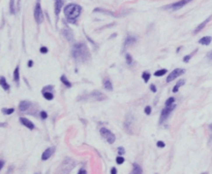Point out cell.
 <instances>
[{"mask_svg": "<svg viewBox=\"0 0 212 174\" xmlns=\"http://www.w3.org/2000/svg\"><path fill=\"white\" fill-rule=\"evenodd\" d=\"M73 56L77 61L85 62L90 58V53H89L87 45L85 43L80 42L73 45Z\"/></svg>", "mask_w": 212, "mask_h": 174, "instance_id": "obj_1", "label": "cell"}, {"mask_svg": "<svg viewBox=\"0 0 212 174\" xmlns=\"http://www.w3.org/2000/svg\"><path fill=\"white\" fill-rule=\"evenodd\" d=\"M81 11H82V7L80 5L71 3V4L66 5L64 8V15L69 22H75L78 17L81 15Z\"/></svg>", "mask_w": 212, "mask_h": 174, "instance_id": "obj_2", "label": "cell"}, {"mask_svg": "<svg viewBox=\"0 0 212 174\" xmlns=\"http://www.w3.org/2000/svg\"><path fill=\"white\" fill-rule=\"evenodd\" d=\"M99 132H100V135L103 136V138H105L110 144H112V143L115 142L116 137H115V135L109 129H107V128H101L99 130Z\"/></svg>", "mask_w": 212, "mask_h": 174, "instance_id": "obj_3", "label": "cell"}, {"mask_svg": "<svg viewBox=\"0 0 212 174\" xmlns=\"http://www.w3.org/2000/svg\"><path fill=\"white\" fill-rule=\"evenodd\" d=\"M175 105H171V106H166L164 109H162V113H160V124H162V123H164V120H167V118L170 115V113L172 112V111L175 109Z\"/></svg>", "mask_w": 212, "mask_h": 174, "instance_id": "obj_4", "label": "cell"}, {"mask_svg": "<svg viewBox=\"0 0 212 174\" xmlns=\"http://www.w3.org/2000/svg\"><path fill=\"white\" fill-rule=\"evenodd\" d=\"M184 72H185L184 69H182V68H177V69L173 70V72H171L169 75H168V77H167V82H171L172 80H174V79H176L177 77H179L181 74H183Z\"/></svg>", "mask_w": 212, "mask_h": 174, "instance_id": "obj_5", "label": "cell"}, {"mask_svg": "<svg viewBox=\"0 0 212 174\" xmlns=\"http://www.w3.org/2000/svg\"><path fill=\"white\" fill-rule=\"evenodd\" d=\"M43 10H41V3L37 2L36 5H35V8H34V19L36 21L37 24H41L43 22Z\"/></svg>", "mask_w": 212, "mask_h": 174, "instance_id": "obj_6", "label": "cell"}, {"mask_svg": "<svg viewBox=\"0 0 212 174\" xmlns=\"http://www.w3.org/2000/svg\"><path fill=\"white\" fill-rule=\"evenodd\" d=\"M89 97L91 100H95V101H101V100L106 99V95L100 91H93L92 93L89 94Z\"/></svg>", "mask_w": 212, "mask_h": 174, "instance_id": "obj_7", "label": "cell"}, {"mask_svg": "<svg viewBox=\"0 0 212 174\" xmlns=\"http://www.w3.org/2000/svg\"><path fill=\"white\" fill-rule=\"evenodd\" d=\"M192 0H180V1H177V2L173 3V4L167 6L166 8H171L173 10H177V9H180L181 7H183L184 5H186L188 2H190Z\"/></svg>", "mask_w": 212, "mask_h": 174, "instance_id": "obj_8", "label": "cell"}, {"mask_svg": "<svg viewBox=\"0 0 212 174\" xmlns=\"http://www.w3.org/2000/svg\"><path fill=\"white\" fill-rule=\"evenodd\" d=\"M20 122L21 124L23 125V126H25L26 128H28L29 130H33L34 129V125H33V123L30 122L28 119H25V118H20Z\"/></svg>", "mask_w": 212, "mask_h": 174, "instance_id": "obj_9", "label": "cell"}, {"mask_svg": "<svg viewBox=\"0 0 212 174\" xmlns=\"http://www.w3.org/2000/svg\"><path fill=\"white\" fill-rule=\"evenodd\" d=\"M54 150H55L54 147H49V148H47L46 150H45V152L43 153V156H41V160H43V161L48 160V159L50 158V157L53 155Z\"/></svg>", "mask_w": 212, "mask_h": 174, "instance_id": "obj_10", "label": "cell"}, {"mask_svg": "<svg viewBox=\"0 0 212 174\" xmlns=\"http://www.w3.org/2000/svg\"><path fill=\"white\" fill-rule=\"evenodd\" d=\"M62 6H63V0H55V15L56 16L60 14Z\"/></svg>", "mask_w": 212, "mask_h": 174, "instance_id": "obj_11", "label": "cell"}, {"mask_svg": "<svg viewBox=\"0 0 212 174\" xmlns=\"http://www.w3.org/2000/svg\"><path fill=\"white\" fill-rule=\"evenodd\" d=\"M30 107V102L29 101H21L20 102V105H19V109L21 111H26L28 108Z\"/></svg>", "mask_w": 212, "mask_h": 174, "instance_id": "obj_12", "label": "cell"}, {"mask_svg": "<svg viewBox=\"0 0 212 174\" xmlns=\"http://www.w3.org/2000/svg\"><path fill=\"white\" fill-rule=\"evenodd\" d=\"M211 40H212V38L210 36H205L199 40V43H200V44H203V45H208V44H210Z\"/></svg>", "mask_w": 212, "mask_h": 174, "instance_id": "obj_13", "label": "cell"}, {"mask_svg": "<svg viewBox=\"0 0 212 174\" xmlns=\"http://www.w3.org/2000/svg\"><path fill=\"white\" fill-rule=\"evenodd\" d=\"M0 86L2 87V88L4 89L5 91H8L9 90V85L7 84L6 79H5L3 76L0 77Z\"/></svg>", "mask_w": 212, "mask_h": 174, "instance_id": "obj_14", "label": "cell"}, {"mask_svg": "<svg viewBox=\"0 0 212 174\" xmlns=\"http://www.w3.org/2000/svg\"><path fill=\"white\" fill-rule=\"evenodd\" d=\"M104 87H105V89L108 91L113 90V85H112V82H111V80H110L109 78H106L105 80H104Z\"/></svg>", "mask_w": 212, "mask_h": 174, "instance_id": "obj_15", "label": "cell"}, {"mask_svg": "<svg viewBox=\"0 0 212 174\" xmlns=\"http://www.w3.org/2000/svg\"><path fill=\"white\" fill-rule=\"evenodd\" d=\"M60 80H61V82L63 85H65L66 88H71V82H69V79H67V77L65 76V75H61V77H60Z\"/></svg>", "mask_w": 212, "mask_h": 174, "instance_id": "obj_16", "label": "cell"}, {"mask_svg": "<svg viewBox=\"0 0 212 174\" xmlns=\"http://www.w3.org/2000/svg\"><path fill=\"white\" fill-rule=\"evenodd\" d=\"M210 20H211V18H208V19H207V20H206V21H204V22H203V23H202V24H200V25H199V26H198V27H197V28H196V30H195V33H198V32H200V31H201V30L203 29V28H204V27H205V26H206V25H207V23H208V22H209V21H210Z\"/></svg>", "mask_w": 212, "mask_h": 174, "instance_id": "obj_17", "label": "cell"}, {"mask_svg": "<svg viewBox=\"0 0 212 174\" xmlns=\"http://www.w3.org/2000/svg\"><path fill=\"white\" fill-rule=\"evenodd\" d=\"M132 174H142V168L140 167L138 164H134L132 165Z\"/></svg>", "mask_w": 212, "mask_h": 174, "instance_id": "obj_18", "label": "cell"}, {"mask_svg": "<svg viewBox=\"0 0 212 174\" xmlns=\"http://www.w3.org/2000/svg\"><path fill=\"white\" fill-rule=\"evenodd\" d=\"M19 79H20V68L19 66H17L14 71V80L16 82H19Z\"/></svg>", "mask_w": 212, "mask_h": 174, "instance_id": "obj_19", "label": "cell"}, {"mask_svg": "<svg viewBox=\"0 0 212 174\" xmlns=\"http://www.w3.org/2000/svg\"><path fill=\"white\" fill-rule=\"evenodd\" d=\"M136 41V38L135 37H132V36H128L127 38L125 39V41H124V48H126V46H128V45L132 44V43Z\"/></svg>", "mask_w": 212, "mask_h": 174, "instance_id": "obj_20", "label": "cell"}, {"mask_svg": "<svg viewBox=\"0 0 212 174\" xmlns=\"http://www.w3.org/2000/svg\"><path fill=\"white\" fill-rule=\"evenodd\" d=\"M184 84H185V82L183 80V79H182V80H179V82H178L177 84L175 85V87L173 88V93H177L178 90H179V88H180L181 86H183Z\"/></svg>", "mask_w": 212, "mask_h": 174, "instance_id": "obj_21", "label": "cell"}, {"mask_svg": "<svg viewBox=\"0 0 212 174\" xmlns=\"http://www.w3.org/2000/svg\"><path fill=\"white\" fill-rule=\"evenodd\" d=\"M43 96L45 97V99H47V100L54 99V95H53V93H51V92H43Z\"/></svg>", "mask_w": 212, "mask_h": 174, "instance_id": "obj_22", "label": "cell"}, {"mask_svg": "<svg viewBox=\"0 0 212 174\" xmlns=\"http://www.w3.org/2000/svg\"><path fill=\"white\" fill-rule=\"evenodd\" d=\"M167 72H168V70H167V69H160V70L155 71L154 75H155V76H162V75H164Z\"/></svg>", "mask_w": 212, "mask_h": 174, "instance_id": "obj_23", "label": "cell"}, {"mask_svg": "<svg viewBox=\"0 0 212 174\" xmlns=\"http://www.w3.org/2000/svg\"><path fill=\"white\" fill-rule=\"evenodd\" d=\"M142 78L144 79V82H147L150 79V73L147 72V71H145V72H143V74H142Z\"/></svg>", "mask_w": 212, "mask_h": 174, "instance_id": "obj_24", "label": "cell"}, {"mask_svg": "<svg viewBox=\"0 0 212 174\" xmlns=\"http://www.w3.org/2000/svg\"><path fill=\"white\" fill-rule=\"evenodd\" d=\"M174 102H175V98H174V97H170L169 99L167 100L166 103H164V104H166V106H171V105H173V104H174Z\"/></svg>", "mask_w": 212, "mask_h": 174, "instance_id": "obj_25", "label": "cell"}, {"mask_svg": "<svg viewBox=\"0 0 212 174\" xmlns=\"http://www.w3.org/2000/svg\"><path fill=\"white\" fill-rule=\"evenodd\" d=\"M1 111H2L4 114H12V113L15 111V109L14 108H2Z\"/></svg>", "mask_w": 212, "mask_h": 174, "instance_id": "obj_26", "label": "cell"}, {"mask_svg": "<svg viewBox=\"0 0 212 174\" xmlns=\"http://www.w3.org/2000/svg\"><path fill=\"white\" fill-rule=\"evenodd\" d=\"M116 163L119 164V165L123 164L124 163V158H123V157H121V156L117 157V158H116Z\"/></svg>", "mask_w": 212, "mask_h": 174, "instance_id": "obj_27", "label": "cell"}, {"mask_svg": "<svg viewBox=\"0 0 212 174\" xmlns=\"http://www.w3.org/2000/svg\"><path fill=\"white\" fill-rule=\"evenodd\" d=\"M126 62H127V64H132V56L130 55H126Z\"/></svg>", "mask_w": 212, "mask_h": 174, "instance_id": "obj_28", "label": "cell"}, {"mask_svg": "<svg viewBox=\"0 0 212 174\" xmlns=\"http://www.w3.org/2000/svg\"><path fill=\"white\" fill-rule=\"evenodd\" d=\"M151 110H152V109H151L150 106H146V107H145V109H144V111H145V113H146V114H150Z\"/></svg>", "mask_w": 212, "mask_h": 174, "instance_id": "obj_29", "label": "cell"}, {"mask_svg": "<svg viewBox=\"0 0 212 174\" xmlns=\"http://www.w3.org/2000/svg\"><path fill=\"white\" fill-rule=\"evenodd\" d=\"M41 118L43 119V120H46V119L48 118V114H47L46 111H41Z\"/></svg>", "mask_w": 212, "mask_h": 174, "instance_id": "obj_30", "label": "cell"}, {"mask_svg": "<svg viewBox=\"0 0 212 174\" xmlns=\"http://www.w3.org/2000/svg\"><path fill=\"white\" fill-rule=\"evenodd\" d=\"M15 12V7H14V0H10V14Z\"/></svg>", "mask_w": 212, "mask_h": 174, "instance_id": "obj_31", "label": "cell"}, {"mask_svg": "<svg viewBox=\"0 0 212 174\" xmlns=\"http://www.w3.org/2000/svg\"><path fill=\"white\" fill-rule=\"evenodd\" d=\"M156 145H157L158 147H160V148H162V147L166 146V144H164V142H162V141H157V143H156Z\"/></svg>", "mask_w": 212, "mask_h": 174, "instance_id": "obj_32", "label": "cell"}, {"mask_svg": "<svg viewBox=\"0 0 212 174\" xmlns=\"http://www.w3.org/2000/svg\"><path fill=\"white\" fill-rule=\"evenodd\" d=\"M41 53H43V54H47V53H48V49H47L46 46H41Z\"/></svg>", "mask_w": 212, "mask_h": 174, "instance_id": "obj_33", "label": "cell"}, {"mask_svg": "<svg viewBox=\"0 0 212 174\" xmlns=\"http://www.w3.org/2000/svg\"><path fill=\"white\" fill-rule=\"evenodd\" d=\"M118 154L120 155V156H122V155L124 154V148H123V147H118Z\"/></svg>", "mask_w": 212, "mask_h": 174, "instance_id": "obj_34", "label": "cell"}, {"mask_svg": "<svg viewBox=\"0 0 212 174\" xmlns=\"http://www.w3.org/2000/svg\"><path fill=\"white\" fill-rule=\"evenodd\" d=\"M190 58H192V55H188V56L184 57V59H183V61H184V62H188L189 60H190Z\"/></svg>", "mask_w": 212, "mask_h": 174, "instance_id": "obj_35", "label": "cell"}, {"mask_svg": "<svg viewBox=\"0 0 212 174\" xmlns=\"http://www.w3.org/2000/svg\"><path fill=\"white\" fill-rule=\"evenodd\" d=\"M150 89H151V91H152L153 93H155V92H156V88H155V86H154V85H150Z\"/></svg>", "mask_w": 212, "mask_h": 174, "instance_id": "obj_36", "label": "cell"}, {"mask_svg": "<svg viewBox=\"0 0 212 174\" xmlns=\"http://www.w3.org/2000/svg\"><path fill=\"white\" fill-rule=\"evenodd\" d=\"M111 174H117V169H116V168H112V169H111Z\"/></svg>", "mask_w": 212, "mask_h": 174, "instance_id": "obj_37", "label": "cell"}, {"mask_svg": "<svg viewBox=\"0 0 212 174\" xmlns=\"http://www.w3.org/2000/svg\"><path fill=\"white\" fill-rule=\"evenodd\" d=\"M78 174H87V172H86V170H85V169H81Z\"/></svg>", "mask_w": 212, "mask_h": 174, "instance_id": "obj_38", "label": "cell"}, {"mask_svg": "<svg viewBox=\"0 0 212 174\" xmlns=\"http://www.w3.org/2000/svg\"><path fill=\"white\" fill-rule=\"evenodd\" d=\"M3 165H4V162H3V161H0V171H1V169L3 168Z\"/></svg>", "mask_w": 212, "mask_h": 174, "instance_id": "obj_39", "label": "cell"}, {"mask_svg": "<svg viewBox=\"0 0 212 174\" xmlns=\"http://www.w3.org/2000/svg\"><path fill=\"white\" fill-rule=\"evenodd\" d=\"M208 58H209V59H211V60H212V52H210L209 54H208Z\"/></svg>", "mask_w": 212, "mask_h": 174, "instance_id": "obj_40", "label": "cell"}, {"mask_svg": "<svg viewBox=\"0 0 212 174\" xmlns=\"http://www.w3.org/2000/svg\"><path fill=\"white\" fill-rule=\"evenodd\" d=\"M32 65H33V62H32V61H29V62H28V66H29V67H31Z\"/></svg>", "mask_w": 212, "mask_h": 174, "instance_id": "obj_41", "label": "cell"}, {"mask_svg": "<svg viewBox=\"0 0 212 174\" xmlns=\"http://www.w3.org/2000/svg\"><path fill=\"white\" fill-rule=\"evenodd\" d=\"M202 174H208L207 172H204V173H202Z\"/></svg>", "mask_w": 212, "mask_h": 174, "instance_id": "obj_42", "label": "cell"}, {"mask_svg": "<svg viewBox=\"0 0 212 174\" xmlns=\"http://www.w3.org/2000/svg\"><path fill=\"white\" fill-rule=\"evenodd\" d=\"M20 1H21V0H18V2H19V3H20Z\"/></svg>", "mask_w": 212, "mask_h": 174, "instance_id": "obj_43", "label": "cell"}]
</instances>
